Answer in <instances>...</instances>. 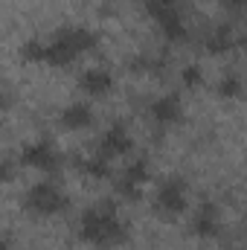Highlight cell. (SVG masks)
<instances>
[{
    "label": "cell",
    "instance_id": "obj_2",
    "mask_svg": "<svg viewBox=\"0 0 247 250\" xmlns=\"http://www.w3.org/2000/svg\"><path fill=\"white\" fill-rule=\"evenodd\" d=\"M26 209L35 215H56L64 209V195L53 184H38L26 195Z\"/></svg>",
    "mask_w": 247,
    "mask_h": 250
},
{
    "label": "cell",
    "instance_id": "obj_8",
    "mask_svg": "<svg viewBox=\"0 0 247 250\" xmlns=\"http://www.w3.org/2000/svg\"><path fill=\"white\" fill-rule=\"evenodd\" d=\"M131 148V137L125 131V125H114L108 128V134L102 137V154L111 157V154H125Z\"/></svg>",
    "mask_w": 247,
    "mask_h": 250
},
{
    "label": "cell",
    "instance_id": "obj_15",
    "mask_svg": "<svg viewBox=\"0 0 247 250\" xmlns=\"http://www.w3.org/2000/svg\"><path fill=\"white\" fill-rule=\"evenodd\" d=\"M218 93H221L224 99H236V96H242V79H239V76H224L221 84H218Z\"/></svg>",
    "mask_w": 247,
    "mask_h": 250
},
{
    "label": "cell",
    "instance_id": "obj_6",
    "mask_svg": "<svg viewBox=\"0 0 247 250\" xmlns=\"http://www.w3.org/2000/svg\"><path fill=\"white\" fill-rule=\"evenodd\" d=\"M145 175H148V166H145V160H137V163H131V166L123 172L120 184H117L120 195H125L128 201H134V198L140 195V187H143Z\"/></svg>",
    "mask_w": 247,
    "mask_h": 250
},
{
    "label": "cell",
    "instance_id": "obj_5",
    "mask_svg": "<svg viewBox=\"0 0 247 250\" xmlns=\"http://www.w3.org/2000/svg\"><path fill=\"white\" fill-rule=\"evenodd\" d=\"M21 163L32 166V169H44V172H53L59 166V151L50 146V143H32L23 148L21 154Z\"/></svg>",
    "mask_w": 247,
    "mask_h": 250
},
{
    "label": "cell",
    "instance_id": "obj_4",
    "mask_svg": "<svg viewBox=\"0 0 247 250\" xmlns=\"http://www.w3.org/2000/svg\"><path fill=\"white\" fill-rule=\"evenodd\" d=\"M157 209L163 215H181L186 209V189L181 181H166L157 192Z\"/></svg>",
    "mask_w": 247,
    "mask_h": 250
},
{
    "label": "cell",
    "instance_id": "obj_16",
    "mask_svg": "<svg viewBox=\"0 0 247 250\" xmlns=\"http://www.w3.org/2000/svg\"><path fill=\"white\" fill-rule=\"evenodd\" d=\"M21 56L29 59V62H44V59H47V44H41V41H26V44L21 47Z\"/></svg>",
    "mask_w": 247,
    "mask_h": 250
},
{
    "label": "cell",
    "instance_id": "obj_11",
    "mask_svg": "<svg viewBox=\"0 0 247 250\" xmlns=\"http://www.w3.org/2000/svg\"><path fill=\"white\" fill-rule=\"evenodd\" d=\"M64 41H67V47L76 53V56H82V53H87V50H93L96 47V35L90 32V29H64V32H59Z\"/></svg>",
    "mask_w": 247,
    "mask_h": 250
},
{
    "label": "cell",
    "instance_id": "obj_17",
    "mask_svg": "<svg viewBox=\"0 0 247 250\" xmlns=\"http://www.w3.org/2000/svg\"><path fill=\"white\" fill-rule=\"evenodd\" d=\"M184 84L186 87H198V84H201V67H186L184 70Z\"/></svg>",
    "mask_w": 247,
    "mask_h": 250
},
{
    "label": "cell",
    "instance_id": "obj_7",
    "mask_svg": "<svg viewBox=\"0 0 247 250\" xmlns=\"http://www.w3.org/2000/svg\"><path fill=\"white\" fill-rule=\"evenodd\" d=\"M192 233L201 239H215L218 236V209L212 204H204L192 221Z\"/></svg>",
    "mask_w": 247,
    "mask_h": 250
},
{
    "label": "cell",
    "instance_id": "obj_13",
    "mask_svg": "<svg viewBox=\"0 0 247 250\" xmlns=\"http://www.w3.org/2000/svg\"><path fill=\"white\" fill-rule=\"evenodd\" d=\"M206 50L209 53H215V56H221V53H227V50H233L236 47V38H233V32H230V26H218L215 32H209L206 35Z\"/></svg>",
    "mask_w": 247,
    "mask_h": 250
},
{
    "label": "cell",
    "instance_id": "obj_14",
    "mask_svg": "<svg viewBox=\"0 0 247 250\" xmlns=\"http://www.w3.org/2000/svg\"><path fill=\"white\" fill-rule=\"evenodd\" d=\"M82 169L90 175V178H108V172H111V166H108V157L102 154V157H93V160H84L82 163Z\"/></svg>",
    "mask_w": 247,
    "mask_h": 250
},
{
    "label": "cell",
    "instance_id": "obj_3",
    "mask_svg": "<svg viewBox=\"0 0 247 250\" xmlns=\"http://www.w3.org/2000/svg\"><path fill=\"white\" fill-rule=\"evenodd\" d=\"M148 12H151V18L160 23L163 35H166L169 41L186 38V26H184V21H181V15H178L175 6H166V3H160V0H148Z\"/></svg>",
    "mask_w": 247,
    "mask_h": 250
},
{
    "label": "cell",
    "instance_id": "obj_18",
    "mask_svg": "<svg viewBox=\"0 0 247 250\" xmlns=\"http://www.w3.org/2000/svg\"><path fill=\"white\" fill-rule=\"evenodd\" d=\"M3 178H6V181L12 178V163H9V160H3Z\"/></svg>",
    "mask_w": 247,
    "mask_h": 250
},
{
    "label": "cell",
    "instance_id": "obj_1",
    "mask_svg": "<svg viewBox=\"0 0 247 250\" xmlns=\"http://www.w3.org/2000/svg\"><path fill=\"white\" fill-rule=\"evenodd\" d=\"M128 230L117 218V209L111 204H102L96 209H87L82 218V239L93 245H120L125 242Z\"/></svg>",
    "mask_w": 247,
    "mask_h": 250
},
{
    "label": "cell",
    "instance_id": "obj_12",
    "mask_svg": "<svg viewBox=\"0 0 247 250\" xmlns=\"http://www.w3.org/2000/svg\"><path fill=\"white\" fill-rule=\"evenodd\" d=\"M90 123H93V111H90L87 105H82V102L70 105V108H67V111L62 114V125H64V128H70V131L87 128Z\"/></svg>",
    "mask_w": 247,
    "mask_h": 250
},
{
    "label": "cell",
    "instance_id": "obj_10",
    "mask_svg": "<svg viewBox=\"0 0 247 250\" xmlns=\"http://www.w3.org/2000/svg\"><path fill=\"white\" fill-rule=\"evenodd\" d=\"M79 84H82L90 96H105V93L114 87V79H111V73H105V70H87Z\"/></svg>",
    "mask_w": 247,
    "mask_h": 250
},
{
    "label": "cell",
    "instance_id": "obj_19",
    "mask_svg": "<svg viewBox=\"0 0 247 250\" xmlns=\"http://www.w3.org/2000/svg\"><path fill=\"white\" fill-rule=\"evenodd\" d=\"M221 3H227V6H245L247 0H221Z\"/></svg>",
    "mask_w": 247,
    "mask_h": 250
},
{
    "label": "cell",
    "instance_id": "obj_20",
    "mask_svg": "<svg viewBox=\"0 0 247 250\" xmlns=\"http://www.w3.org/2000/svg\"><path fill=\"white\" fill-rule=\"evenodd\" d=\"M3 250H12V242L9 239H3Z\"/></svg>",
    "mask_w": 247,
    "mask_h": 250
},
{
    "label": "cell",
    "instance_id": "obj_9",
    "mask_svg": "<svg viewBox=\"0 0 247 250\" xmlns=\"http://www.w3.org/2000/svg\"><path fill=\"white\" fill-rule=\"evenodd\" d=\"M151 117L160 125L178 123V120H181V102H178V96H163V99H157V102L151 105Z\"/></svg>",
    "mask_w": 247,
    "mask_h": 250
}]
</instances>
